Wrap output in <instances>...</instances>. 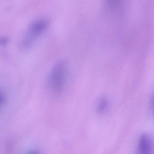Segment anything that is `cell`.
<instances>
[{"label": "cell", "instance_id": "52a82bcc", "mask_svg": "<svg viewBox=\"0 0 154 154\" xmlns=\"http://www.w3.org/2000/svg\"><path fill=\"white\" fill-rule=\"evenodd\" d=\"M1 96H0V101H1Z\"/></svg>", "mask_w": 154, "mask_h": 154}, {"label": "cell", "instance_id": "8992f818", "mask_svg": "<svg viewBox=\"0 0 154 154\" xmlns=\"http://www.w3.org/2000/svg\"><path fill=\"white\" fill-rule=\"evenodd\" d=\"M29 154H38V153L37 152L33 151V152H31L29 153Z\"/></svg>", "mask_w": 154, "mask_h": 154}, {"label": "cell", "instance_id": "7a4b0ae2", "mask_svg": "<svg viewBox=\"0 0 154 154\" xmlns=\"http://www.w3.org/2000/svg\"><path fill=\"white\" fill-rule=\"evenodd\" d=\"M48 26V22L44 20H40L33 23L28 29L26 36L23 41V48H28L45 30Z\"/></svg>", "mask_w": 154, "mask_h": 154}, {"label": "cell", "instance_id": "3957f363", "mask_svg": "<svg viewBox=\"0 0 154 154\" xmlns=\"http://www.w3.org/2000/svg\"><path fill=\"white\" fill-rule=\"evenodd\" d=\"M152 144L151 137L144 134L141 136L138 142V154H152Z\"/></svg>", "mask_w": 154, "mask_h": 154}, {"label": "cell", "instance_id": "6da1fadb", "mask_svg": "<svg viewBox=\"0 0 154 154\" xmlns=\"http://www.w3.org/2000/svg\"><path fill=\"white\" fill-rule=\"evenodd\" d=\"M67 72V64L65 61H59L54 66L49 80V86L52 92L56 94L61 92L66 82Z\"/></svg>", "mask_w": 154, "mask_h": 154}, {"label": "cell", "instance_id": "277c9868", "mask_svg": "<svg viewBox=\"0 0 154 154\" xmlns=\"http://www.w3.org/2000/svg\"><path fill=\"white\" fill-rule=\"evenodd\" d=\"M108 106V100L106 98L102 97L98 101L97 109L99 113H103L106 110Z\"/></svg>", "mask_w": 154, "mask_h": 154}, {"label": "cell", "instance_id": "5b68a950", "mask_svg": "<svg viewBox=\"0 0 154 154\" xmlns=\"http://www.w3.org/2000/svg\"><path fill=\"white\" fill-rule=\"evenodd\" d=\"M109 3L113 6L118 5V4H120L121 0H108Z\"/></svg>", "mask_w": 154, "mask_h": 154}]
</instances>
